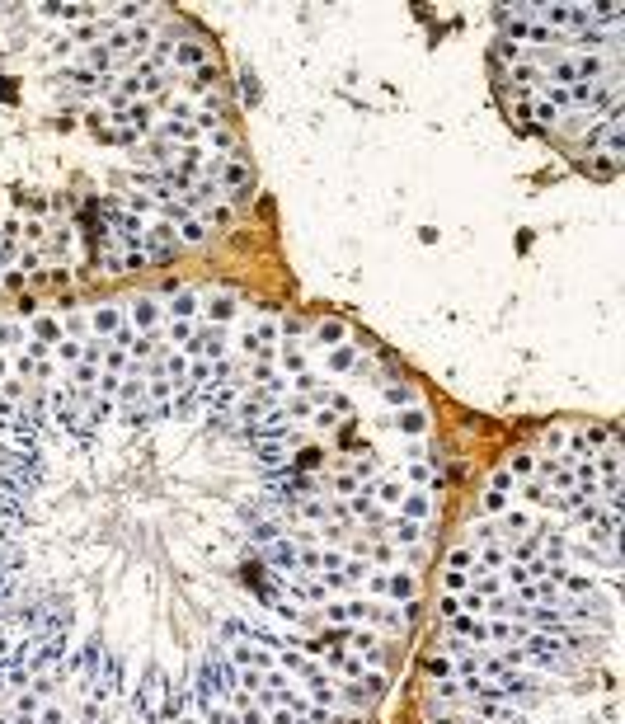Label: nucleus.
<instances>
[{"label":"nucleus","instance_id":"obj_23","mask_svg":"<svg viewBox=\"0 0 625 724\" xmlns=\"http://www.w3.org/2000/svg\"><path fill=\"white\" fill-rule=\"evenodd\" d=\"M315 339H320V344H339V339H344V325H334V320H329V325H315Z\"/></svg>","mask_w":625,"mask_h":724},{"label":"nucleus","instance_id":"obj_9","mask_svg":"<svg viewBox=\"0 0 625 724\" xmlns=\"http://www.w3.org/2000/svg\"><path fill=\"white\" fill-rule=\"evenodd\" d=\"M203 315L212 320V325H226V320H235V297H226V292H217V297H207Z\"/></svg>","mask_w":625,"mask_h":724},{"label":"nucleus","instance_id":"obj_17","mask_svg":"<svg viewBox=\"0 0 625 724\" xmlns=\"http://www.w3.org/2000/svg\"><path fill=\"white\" fill-rule=\"evenodd\" d=\"M193 330H198L193 320H170V330H165V339H170V348H174V344L184 348L188 339H193Z\"/></svg>","mask_w":625,"mask_h":724},{"label":"nucleus","instance_id":"obj_27","mask_svg":"<svg viewBox=\"0 0 625 724\" xmlns=\"http://www.w3.org/2000/svg\"><path fill=\"white\" fill-rule=\"evenodd\" d=\"M5 372H10V362H5V358H0V377H5Z\"/></svg>","mask_w":625,"mask_h":724},{"label":"nucleus","instance_id":"obj_16","mask_svg":"<svg viewBox=\"0 0 625 724\" xmlns=\"http://www.w3.org/2000/svg\"><path fill=\"white\" fill-rule=\"evenodd\" d=\"M447 569H461V574H470V569H475V546H470V541H466V546H456V551L447 555Z\"/></svg>","mask_w":625,"mask_h":724},{"label":"nucleus","instance_id":"obj_11","mask_svg":"<svg viewBox=\"0 0 625 724\" xmlns=\"http://www.w3.org/2000/svg\"><path fill=\"white\" fill-rule=\"evenodd\" d=\"M198 315V297L193 292H174L170 297V320H193Z\"/></svg>","mask_w":625,"mask_h":724},{"label":"nucleus","instance_id":"obj_6","mask_svg":"<svg viewBox=\"0 0 625 724\" xmlns=\"http://www.w3.org/2000/svg\"><path fill=\"white\" fill-rule=\"evenodd\" d=\"M386 598H395V602H414V598H419V579H414V569H391Z\"/></svg>","mask_w":625,"mask_h":724},{"label":"nucleus","instance_id":"obj_15","mask_svg":"<svg viewBox=\"0 0 625 724\" xmlns=\"http://www.w3.org/2000/svg\"><path fill=\"white\" fill-rule=\"evenodd\" d=\"M508 508H513V494H503V489H489L485 504H480V513H485V518H499V513H508Z\"/></svg>","mask_w":625,"mask_h":724},{"label":"nucleus","instance_id":"obj_7","mask_svg":"<svg viewBox=\"0 0 625 724\" xmlns=\"http://www.w3.org/2000/svg\"><path fill=\"white\" fill-rule=\"evenodd\" d=\"M555 588H560L564 598H593L597 579H593V574H579V569H564V579L555 583Z\"/></svg>","mask_w":625,"mask_h":724},{"label":"nucleus","instance_id":"obj_14","mask_svg":"<svg viewBox=\"0 0 625 724\" xmlns=\"http://www.w3.org/2000/svg\"><path fill=\"white\" fill-rule=\"evenodd\" d=\"M118 325H123V315L113 311V306H99V311H94V334H99V339H109Z\"/></svg>","mask_w":625,"mask_h":724},{"label":"nucleus","instance_id":"obj_4","mask_svg":"<svg viewBox=\"0 0 625 724\" xmlns=\"http://www.w3.org/2000/svg\"><path fill=\"white\" fill-rule=\"evenodd\" d=\"M170 66L198 71V66H207V48L198 43V38H184V43H174V48H170Z\"/></svg>","mask_w":625,"mask_h":724},{"label":"nucleus","instance_id":"obj_19","mask_svg":"<svg viewBox=\"0 0 625 724\" xmlns=\"http://www.w3.org/2000/svg\"><path fill=\"white\" fill-rule=\"evenodd\" d=\"M381 395H386V405H395V410H409V405H419L409 386H386V391H381Z\"/></svg>","mask_w":625,"mask_h":724},{"label":"nucleus","instance_id":"obj_3","mask_svg":"<svg viewBox=\"0 0 625 724\" xmlns=\"http://www.w3.org/2000/svg\"><path fill=\"white\" fill-rule=\"evenodd\" d=\"M395 433H400V438H428V410H423V405L400 410L395 414Z\"/></svg>","mask_w":625,"mask_h":724},{"label":"nucleus","instance_id":"obj_28","mask_svg":"<svg viewBox=\"0 0 625 724\" xmlns=\"http://www.w3.org/2000/svg\"><path fill=\"white\" fill-rule=\"evenodd\" d=\"M428 724H456V720H428Z\"/></svg>","mask_w":625,"mask_h":724},{"label":"nucleus","instance_id":"obj_13","mask_svg":"<svg viewBox=\"0 0 625 724\" xmlns=\"http://www.w3.org/2000/svg\"><path fill=\"white\" fill-rule=\"evenodd\" d=\"M503 471L513 475V480H532V475H536V457H532V452H517V457H508Z\"/></svg>","mask_w":625,"mask_h":724},{"label":"nucleus","instance_id":"obj_30","mask_svg":"<svg viewBox=\"0 0 625 724\" xmlns=\"http://www.w3.org/2000/svg\"><path fill=\"white\" fill-rule=\"evenodd\" d=\"M0 724H10V720H5V715H0Z\"/></svg>","mask_w":625,"mask_h":724},{"label":"nucleus","instance_id":"obj_1","mask_svg":"<svg viewBox=\"0 0 625 724\" xmlns=\"http://www.w3.org/2000/svg\"><path fill=\"white\" fill-rule=\"evenodd\" d=\"M226 659H231L235 668H254V673H268V668H278V654H273V649L250 645V640H240V645H235Z\"/></svg>","mask_w":625,"mask_h":724},{"label":"nucleus","instance_id":"obj_22","mask_svg":"<svg viewBox=\"0 0 625 724\" xmlns=\"http://www.w3.org/2000/svg\"><path fill=\"white\" fill-rule=\"evenodd\" d=\"M179 236H184L188 245H203V240H207V226H203V221H193V217H188L184 226H179Z\"/></svg>","mask_w":625,"mask_h":724},{"label":"nucleus","instance_id":"obj_18","mask_svg":"<svg viewBox=\"0 0 625 724\" xmlns=\"http://www.w3.org/2000/svg\"><path fill=\"white\" fill-rule=\"evenodd\" d=\"M235 221V212L226 203H212V207H203V226H231Z\"/></svg>","mask_w":625,"mask_h":724},{"label":"nucleus","instance_id":"obj_25","mask_svg":"<svg viewBox=\"0 0 625 724\" xmlns=\"http://www.w3.org/2000/svg\"><path fill=\"white\" fill-rule=\"evenodd\" d=\"M447 616H461V598H456V593L442 598V621H447Z\"/></svg>","mask_w":625,"mask_h":724},{"label":"nucleus","instance_id":"obj_26","mask_svg":"<svg viewBox=\"0 0 625 724\" xmlns=\"http://www.w3.org/2000/svg\"><path fill=\"white\" fill-rule=\"evenodd\" d=\"M174 724H203V720H198V715H184V720H174Z\"/></svg>","mask_w":625,"mask_h":724},{"label":"nucleus","instance_id":"obj_21","mask_svg":"<svg viewBox=\"0 0 625 724\" xmlns=\"http://www.w3.org/2000/svg\"><path fill=\"white\" fill-rule=\"evenodd\" d=\"M52 362H80V344L76 339H62V344L52 348Z\"/></svg>","mask_w":625,"mask_h":724},{"label":"nucleus","instance_id":"obj_24","mask_svg":"<svg viewBox=\"0 0 625 724\" xmlns=\"http://www.w3.org/2000/svg\"><path fill=\"white\" fill-rule=\"evenodd\" d=\"M442 583H447V593H466V588H470V574H461V569H447V579H442Z\"/></svg>","mask_w":625,"mask_h":724},{"label":"nucleus","instance_id":"obj_5","mask_svg":"<svg viewBox=\"0 0 625 724\" xmlns=\"http://www.w3.org/2000/svg\"><path fill=\"white\" fill-rule=\"evenodd\" d=\"M127 311H132V325H137V334H156V330H160V306H156L151 297H137Z\"/></svg>","mask_w":625,"mask_h":724},{"label":"nucleus","instance_id":"obj_29","mask_svg":"<svg viewBox=\"0 0 625 724\" xmlns=\"http://www.w3.org/2000/svg\"><path fill=\"white\" fill-rule=\"evenodd\" d=\"M127 724H141V720H132V715H127Z\"/></svg>","mask_w":625,"mask_h":724},{"label":"nucleus","instance_id":"obj_20","mask_svg":"<svg viewBox=\"0 0 625 724\" xmlns=\"http://www.w3.org/2000/svg\"><path fill=\"white\" fill-rule=\"evenodd\" d=\"M405 457L409 461H428L433 457V442L428 438H405Z\"/></svg>","mask_w":625,"mask_h":724},{"label":"nucleus","instance_id":"obj_12","mask_svg":"<svg viewBox=\"0 0 625 724\" xmlns=\"http://www.w3.org/2000/svg\"><path fill=\"white\" fill-rule=\"evenodd\" d=\"M250 626H254V621H240V616H221V626H217V640H235V645H240V640L250 635Z\"/></svg>","mask_w":625,"mask_h":724},{"label":"nucleus","instance_id":"obj_8","mask_svg":"<svg viewBox=\"0 0 625 724\" xmlns=\"http://www.w3.org/2000/svg\"><path fill=\"white\" fill-rule=\"evenodd\" d=\"M386 527H391L395 546H419V536H423V522H409V518H400V513H395Z\"/></svg>","mask_w":625,"mask_h":724},{"label":"nucleus","instance_id":"obj_10","mask_svg":"<svg viewBox=\"0 0 625 724\" xmlns=\"http://www.w3.org/2000/svg\"><path fill=\"white\" fill-rule=\"evenodd\" d=\"M423 673L433 677V682H447V677H456V663H452V659H442L438 649H433V654L423 659Z\"/></svg>","mask_w":625,"mask_h":724},{"label":"nucleus","instance_id":"obj_2","mask_svg":"<svg viewBox=\"0 0 625 724\" xmlns=\"http://www.w3.org/2000/svg\"><path fill=\"white\" fill-rule=\"evenodd\" d=\"M395 508H400V518H409V522H433L438 518V504H433L428 489H405V499Z\"/></svg>","mask_w":625,"mask_h":724}]
</instances>
